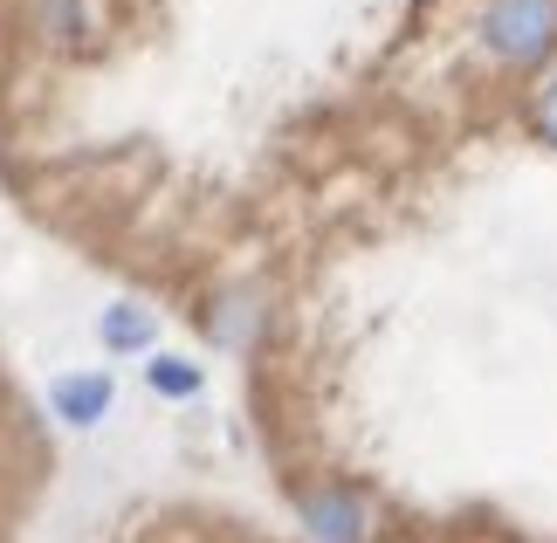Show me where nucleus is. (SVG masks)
I'll return each mask as SVG.
<instances>
[{
  "mask_svg": "<svg viewBox=\"0 0 557 543\" xmlns=\"http://www.w3.org/2000/svg\"><path fill=\"white\" fill-rule=\"evenodd\" d=\"M482 41H488V55H503V62H537L557 41V0H496Z\"/></svg>",
  "mask_w": 557,
  "mask_h": 543,
  "instance_id": "obj_1",
  "label": "nucleus"
},
{
  "mask_svg": "<svg viewBox=\"0 0 557 543\" xmlns=\"http://www.w3.org/2000/svg\"><path fill=\"white\" fill-rule=\"evenodd\" d=\"M103 406H111V379H103V372H90V379H62V385H55V412H62V420H76V427L103 420Z\"/></svg>",
  "mask_w": 557,
  "mask_h": 543,
  "instance_id": "obj_2",
  "label": "nucleus"
},
{
  "mask_svg": "<svg viewBox=\"0 0 557 543\" xmlns=\"http://www.w3.org/2000/svg\"><path fill=\"white\" fill-rule=\"evenodd\" d=\"M310 516L324 523L331 543H358V536H366V530H358L366 516H358V503H345V495H324V503H310Z\"/></svg>",
  "mask_w": 557,
  "mask_h": 543,
  "instance_id": "obj_3",
  "label": "nucleus"
},
{
  "mask_svg": "<svg viewBox=\"0 0 557 543\" xmlns=\"http://www.w3.org/2000/svg\"><path fill=\"white\" fill-rule=\"evenodd\" d=\"M145 337H152V317L145 310H111L103 317V344H111V351H138Z\"/></svg>",
  "mask_w": 557,
  "mask_h": 543,
  "instance_id": "obj_4",
  "label": "nucleus"
},
{
  "mask_svg": "<svg viewBox=\"0 0 557 543\" xmlns=\"http://www.w3.org/2000/svg\"><path fill=\"white\" fill-rule=\"evenodd\" d=\"M152 385H159L165 399H186V393H200V372L180 365V358H152Z\"/></svg>",
  "mask_w": 557,
  "mask_h": 543,
  "instance_id": "obj_5",
  "label": "nucleus"
},
{
  "mask_svg": "<svg viewBox=\"0 0 557 543\" xmlns=\"http://www.w3.org/2000/svg\"><path fill=\"white\" fill-rule=\"evenodd\" d=\"M537 132H544V138L557 145V76L544 83V97H537Z\"/></svg>",
  "mask_w": 557,
  "mask_h": 543,
  "instance_id": "obj_6",
  "label": "nucleus"
}]
</instances>
